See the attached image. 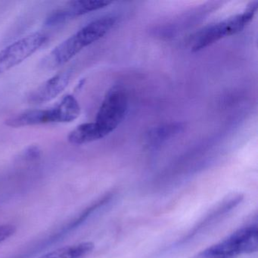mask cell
Listing matches in <instances>:
<instances>
[{"instance_id": "obj_3", "label": "cell", "mask_w": 258, "mask_h": 258, "mask_svg": "<svg viewBox=\"0 0 258 258\" xmlns=\"http://www.w3.org/2000/svg\"><path fill=\"white\" fill-rule=\"evenodd\" d=\"M257 2H251L241 14L214 24L201 31L194 40L193 52L202 50L217 43L224 37L241 32L254 17L257 10Z\"/></svg>"}, {"instance_id": "obj_10", "label": "cell", "mask_w": 258, "mask_h": 258, "mask_svg": "<svg viewBox=\"0 0 258 258\" xmlns=\"http://www.w3.org/2000/svg\"><path fill=\"white\" fill-rule=\"evenodd\" d=\"M55 110L56 123H71L76 120L81 114V106L78 100L72 95L64 96Z\"/></svg>"}, {"instance_id": "obj_5", "label": "cell", "mask_w": 258, "mask_h": 258, "mask_svg": "<svg viewBox=\"0 0 258 258\" xmlns=\"http://www.w3.org/2000/svg\"><path fill=\"white\" fill-rule=\"evenodd\" d=\"M42 33H34L0 51V75L11 70L35 53L47 41Z\"/></svg>"}, {"instance_id": "obj_1", "label": "cell", "mask_w": 258, "mask_h": 258, "mask_svg": "<svg viewBox=\"0 0 258 258\" xmlns=\"http://www.w3.org/2000/svg\"><path fill=\"white\" fill-rule=\"evenodd\" d=\"M117 22L112 15L103 16L83 27L67 40L60 43L48 55L45 64L49 69H55L69 62L85 47L104 37Z\"/></svg>"}, {"instance_id": "obj_12", "label": "cell", "mask_w": 258, "mask_h": 258, "mask_svg": "<svg viewBox=\"0 0 258 258\" xmlns=\"http://www.w3.org/2000/svg\"><path fill=\"white\" fill-rule=\"evenodd\" d=\"M16 232V227L13 225H0V243L11 238Z\"/></svg>"}, {"instance_id": "obj_8", "label": "cell", "mask_w": 258, "mask_h": 258, "mask_svg": "<svg viewBox=\"0 0 258 258\" xmlns=\"http://www.w3.org/2000/svg\"><path fill=\"white\" fill-rule=\"evenodd\" d=\"M94 248L91 241H84L59 247L42 255L39 258H82L87 256Z\"/></svg>"}, {"instance_id": "obj_7", "label": "cell", "mask_w": 258, "mask_h": 258, "mask_svg": "<svg viewBox=\"0 0 258 258\" xmlns=\"http://www.w3.org/2000/svg\"><path fill=\"white\" fill-rule=\"evenodd\" d=\"M51 123H56L53 108L50 109L25 111L6 120L7 126L15 128Z\"/></svg>"}, {"instance_id": "obj_2", "label": "cell", "mask_w": 258, "mask_h": 258, "mask_svg": "<svg viewBox=\"0 0 258 258\" xmlns=\"http://www.w3.org/2000/svg\"><path fill=\"white\" fill-rule=\"evenodd\" d=\"M257 249V226L248 225L191 258H235Z\"/></svg>"}, {"instance_id": "obj_4", "label": "cell", "mask_w": 258, "mask_h": 258, "mask_svg": "<svg viewBox=\"0 0 258 258\" xmlns=\"http://www.w3.org/2000/svg\"><path fill=\"white\" fill-rule=\"evenodd\" d=\"M127 108L128 97L125 90L120 87H112L104 98L95 122L103 138L123 121Z\"/></svg>"}, {"instance_id": "obj_9", "label": "cell", "mask_w": 258, "mask_h": 258, "mask_svg": "<svg viewBox=\"0 0 258 258\" xmlns=\"http://www.w3.org/2000/svg\"><path fill=\"white\" fill-rule=\"evenodd\" d=\"M103 138L99 127L96 123H86L77 126L70 133L68 137L69 142L72 144H87Z\"/></svg>"}, {"instance_id": "obj_6", "label": "cell", "mask_w": 258, "mask_h": 258, "mask_svg": "<svg viewBox=\"0 0 258 258\" xmlns=\"http://www.w3.org/2000/svg\"><path fill=\"white\" fill-rule=\"evenodd\" d=\"M70 80V72H64L55 75L30 93L28 102L38 105L50 102L66 90Z\"/></svg>"}, {"instance_id": "obj_11", "label": "cell", "mask_w": 258, "mask_h": 258, "mask_svg": "<svg viewBox=\"0 0 258 258\" xmlns=\"http://www.w3.org/2000/svg\"><path fill=\"white\" fill-rule=\"evenodd\" d=\"M111 2L107 1H85V0H78V1H72L68 4L66 8L69 10L72 19L78 16L87 14L90 12L96 11L100 9L108 7Z\"/></svg>"}]
</instances>
